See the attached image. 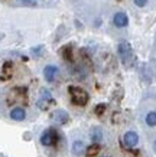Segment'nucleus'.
<instances>
[{"mask_svg":"<svg viewBox=\"0 0 156 157\" xmlns=\"http://www.w3.org/2000/svg\"><path fill=\"white\" fill-rule=\"evenodd\" d=\"M41 94H42V100H46V101H51V100H52L51 92H49L48 90H45V88H42V91H41Z\"/></svg>","mask_w":156,"mask_h":157,"instance_id":"13","label":"nucleus"},{"mask_svg":"<svg viewBox=\"0 0 156 157\" xmlns=\"http://www.w3.org/2000/svg\"><path fill=\"white\" fill-rule=\"evenodd\" d=\"M64 58H66V59H68V61H71L72 59V56H71V48H70V46H66L65 49H64Z\"/></svg>","mask_w":156,"mask_h":157,"instance_id":"15","label":"nucleus"},{"mask_svg":"<svg viewBox=\"0 0 156 157\" xmlns=\"http://www.w3.org/2000/svg\"><path fill=\"white\" fill-rule=\"evenodd\" d=\"M98 153H100V144H97V143H93L91 146H88V147L85 148V156L87 157H94Z\"/></svg>","mask_w":156,"mask_h":157,"instance_id":"9","label":"nucleus"},{"mask_svg":"<svg viewBox=\"0 0 156 157\" xmlns=\"http://www.w3.org/2000/svg\"><path fill=\"white\" fill-rule=\"evenodd\" d=\"M52 120L58 124H65L68 123V120H70V115L66 113L65 109H55L54 113H52Z\"/></svg>","mask_w":156,"mask_h":157,"instance_id":"5","label":"nucleus"},{"mask_svg":"<svg viewBox=\"0 0 156 157\" xmlns=\"http://www.w3.org/2000/svg\"><path fill=\"white\" fill-rule=\"evenodd\" d=\"M23 3H28V5H30V2H33V0H22Z\"/></svg>","mask_w":156,"mask_h":157,"instance_id":"18","label":"nucleus"},{"mask_svg":"<svg viewBox=\"0 0 156 157\" xmlns=\"http://www.w3.org/2000/svg\"><path fill=\"white\" fill-rule=\"evenodd\" d=\"M85 151V146L82 141H74V144H72V153L75 154V156H81V154H84Z\"/></svg>","mask_w":156,"mask_h":157,"instance_id":"10","label":"nucleus"},{"mask_svg":"<svg viewBox=\"0 0 156 157\" xmlns=\"http://www.w3.org/2000/svg\"><path fill=\"white\" fill-rule=\"evenodd\" d=\"M113 23L117 26V28H126L129 25V17L127 14L124 13V12H117V13L114 14L113 17Z\"/></svg>","mask_w":156,"mask_h":157,"instance_id":"6","label":"nucleus"},{"mask_svg":"<svg viewBox=\"0 0 156 157\" xmlns=\"http://www.w3.org/2000/svg\"><path fill=\"white\" fill-rule=\"evenodd\" d=\"M103 157H109V156H103Z\"/></svg>","mask_w":156,"mask_h":157,"instance_id":"20","label":"nucleus"},{"mask_svg":"<svg viewBox=\"0 0 156 157\" xmlns=\"http://www.w3.org/2000/svg\"><path fill=\"white\" fill-rule=\"evenodd\" d=\"M153 147H155V151H156V141H155V144H153Z\"/></svg>","mask_w":156,"mask_h":157,"instance_id":"19","label":"nucleus"},{"mask_svg":"<svg viewBox=\"0 0 156 157\" xmlns=\"http://www.w3.org/2000/svg\"><path fill=\"white\" fill-rule=\"evenodd\" d=\"M106 111V104H98L97 107H95V109H94V113L97 115H101Z\"/></svg>","mask_w":156,"mask_h":157,"instance_id":"14","label":"nucleus"},{"mask_svg":"<svg viewBox=\"0 0 156 157\" xmlns=\"http://www.w3.org/2000/svg\"><path fill=\"white\" fill-rule=\"evenodd\" d=\"M25 117H26V111L20 107H16L10 111V118L14 120V121H23Z\"/></svg>","mask_w":156,"mask_h":157,"instance_id":"8","label":"nucleus"},{"mask_svg":"<svg viewBox=\"0 0 156 157\" xmlns=\"http://www.w3.org/2000/svg\"><path fill=\"white\" fill-rule=\"evenodd\" d=\"M124 143L129 147H134L139 143V136L134 131H127V133L124 134Z\"/></svg>","mask_w":156,"mask_h":157,"instance_id":"7","label":"nucleus"},{"mask_svg":"<svg viewBox=\"0 0 156 157\" xmlns=\"http://www.w3.org/2000/svg\"><path fill=\"white\" fill-rule=\"evenodd\" d=\"M91 140H93V143L98 144L103 140V131L100 128H93V131H91Z\"/></svg>","mask_w":156,"mask_h":157,"instance_id":"11","label":"nucleus"},{"mask_svg":"<svg viewBox=\"0 0 156 157\" xmlns=\"http://www.w3.org/2000/svg\"><path fill=\"white\" fill-rule=\"evenodd\" d=\"M146 2L147 0H134V5L139 6V7H143V6L146 5Z\"/></svg>","mask_w":156,"mask_h":157,"instance_id":"17","label":"nucleus"},{"mask_svg":"<svg viewBox=\"0 0 156 157\" xmlns=\"http://www.w3.org/2000/svg\"><path fill=\"white\" fill-rule=\"evenodd\" d=\"M146 124L150 125V127L156 125V113H149V114L146 115Z\"/></svg>","mask_w":156,"mask_h":157,"instance_id":"12","label":"nucleus"},{"mask_svg":"<svg viewBox=\"0 0 156 157\" xmlns=\"http://www.w3.org/2000/svg\"><path fill=\"white\" fill-rule=\"evenodd\" d=\"M59 71H58V68L55 65H46V67L43 68V76H45V79L48 82H54L55 81V78L58 76Z\"/></svg>","mask_w":156,"mask_h":157,"instance_id":"4","label":"nucleus"},{"mask_svg":"<svg viewBox=\"0 0 156 157\" xmlns=\"http://www.w3.org/2000/svg\"><path fill=\"white\" fill-rule=\"evenodd\" d=\"M70 94H71V98H72V102L80 107H84L87 102H88V94L85 92L82 88L80 86H70Z\"/></svg>","mask_w":156,"mask_h":157,"instance_id":"1","label":"nucleus"},{"mask_svg":"<svg viewBox=\"0 0 156 157\" xmlns=\"http://www.w3.org/2000/svg\"><path fill=\"white\" fill-rule=\"evenodd\" d=\"M57 141V133H55V130H45L41 136V144L42 146H52V144Z\"/></svg>","mask_w":156,"mask_h":157,"instance_id":"3","label":"nucleus"},{"mask_svg":"<svg viewBox=\"0 0 156 157\" xmlns=\"http://www.w3.org/2000/svg\"><path fill=\"white\" fill-rule=\"evenodd\" d=\"M32 52H33V55H41L43 52V48L42 46H36V48L32 49Z\"/></svg>","mask_w":156,"mask_h":157,"instance_id":"16","label":"nucleus"},{"mask_svg":"<svg viewBox=\"0 0 156 157\" xmlns=\"http://www.w3.org/2000/svg\"><path fill=\"white\" fill-rule=\"evenodd\" d=\"M118 55H120V59L127 65L129 62L133 59V51H132V46L130 43L123 40V42L118 43Z\"/></svg>","mask_w":156,"mask_h":157,"instance_id":"2","label":"nucleus"}]
</instances>
